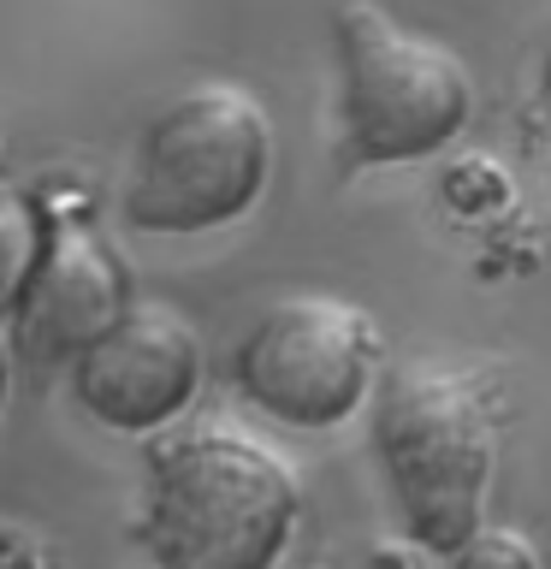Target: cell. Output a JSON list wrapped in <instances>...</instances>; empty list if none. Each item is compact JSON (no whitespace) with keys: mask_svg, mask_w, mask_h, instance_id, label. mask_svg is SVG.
<instances>
[{"mask_svg":"<svg viewBox=\"0 0 551 569\" xmlns=\"http://www.w3.org/2000/svg\"><path fill=\"white\" fill-rule=\"evenodd\" d=\"M451 558V569H540V551H533L528 533L515 528H469L462 540L444 551Z\"/></svg>","mask_w":551,"mask_h":569,"instance_id":"obj_9","label":"cell"},{"mask_svg":"<svg viewBox=\"0 0 551 569\" xmlns=\"http://www.w3.org/2000/svg\"><path fill=\"white\" fill-rule=\"evenodd\" d=\"M373 345L368 320L338 297H284L249 327L238 350V386L273 421L320 433L368 398Z\"/></svg>","mask_w":551,"mask_h":569,"instance_id":"obj_5","label":"cell"},{"mask_svg":"<svg viewBox=\"0 0 551 569\" xmlns=\"http://www.w3.org/2000/svg\"><path fill=\"white\" fill-rule=\"evenodd\" d=\"M338 48H344V137L362 160L385 167L421 160L462 137L474 89L451 48L409 36L373 0H350L338 12Z\"/></svg>","mask_w":551,"mask_h":569,"instance_id":"obj_4","label":"cell"},{"mask_svg":"<svg viewBox=\"0 0 551 569\" xmlns=\"http://www.w3.org/2000/svg\"><path fill=\"white\" fill-rule=\"evenodd\" d=\"M202 386V338L160 302H124L101 338L71 356V391L96 421L119 433H154L184 416Z\"/></svg>","mask_w":551,"mask_h":569,"instance_id":"obj_6","label":"cell"},{"mask_svg":"<svg viewBox=\"0 0 551 569\" xmlns=\"http://www.w3.org/2000/svg\"><path fill=\"white\" fill-rule=\"evenodd\" d=\"M297 475L261 439L184 433L149 462L142 540L160 569H273L297 528Z\"/></svg>","mask_w":551,"mask_h":569,"instance_id":"obj_1","label":"cell"},{"mask_svg":"<svg viewBox=\"0 0 551 569\" xmlns=\"http://www.w3.org/2000/svg\"><path fill=\"white\" fill-rule=\"evenodd\" d=\"M373 445L403 505L409 533L427 551H451L469 528L487 522V492L498 469V433L480 391L444 368H398L380 391Z\"/></svg>","mask_w":551,"mask_h":569,"instance_id":"obj_3","label":"cell"},{"mask_svg":"<svg viewBox=\"0 0 551 569\" xmlns=\"http://www.w3.org/2000/svg\"><path fill=\"white\" fill-rule=\"evenodd\" d=\"M540 101H545V113H551V60H545V83H540Z\"/></svg>","mask_w":551,"mask_h":569,"instance_id":"obj_12","label":"cell"},{"mask_svg":"<svg viewBox=\"0 0 551 569\" xmlns=\"http://www.w3.org/2000/svg\"><path fill=\"white\" fill-rule=\"evenodd\" d=\"M42 243H48L42 208H36L30 196H0V320L12 315L30 267L42 261Z\"/></svg>","mask_w":551,"mask_h":569,"instance_id":"obj_8","label":"cell"},{"mask_svg":"<svg viewBox=\"0 0 551 569\" xmlns=\"http://www.w3.org/2000/svg\"><path fill=\"white\" fill-rule=\"evenodd\" d=\"M444 196H451L457 213H498L510 202V178H504V167L469 154V160H457V167L444 172Z\"/></svg>","mask_w":551,"mask_h":569,"instance_id":"obj_10","label":"cell"},{"mask_svg":"<svg viewBox=\"0 0 551 569\" xmlns=\"http://www.w3.org/2000/svg\"><path fill=\"white\" fill-rule=\"evenodd\" d=\"M124 302H131V279L113 249L89 226H53L7 320L24 356L71 362L89 338H101L124 315Z\"/></svg>","mask_w":551,"mask_h":569,"instance_id":"obj_7","label":"cell"},{"mask_svg":"<svg viewBox=\"0 0 551 569\" xmlns=\"http://www.w3.org/2000/svg\"><path fill=\"white\" fill-rule=\"evenodd\" d=\"M12 398V350H7V338H0V409H7Z\"/></svg>","mask_w":551,"mask_h":569,"instance_id":"obj_11","label":"cell"},{"mask_svg":"<svg viewBox=\"0 0 551 569\" xmlns=\"http://www.w3.org/2000/svg\"><path fill=\"white\" fill-rule=\"evenodd\" d=\"M273 172V124L231 83L184 89L137 142L124 220L137 231H213L243 220Z\"/></svg>","mask_w":551,"mask_h":569,"instance_id":"obj_2","label":"cell"}]
</instances>
